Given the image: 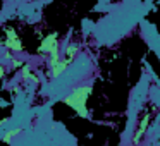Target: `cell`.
Returning <instances> with one entry per match:
<instances>
[{
  "label": "cell",
  "instance_id": "6da1fadb",
  "mask_svg": "<svg viewBox=\"0 0 160 146\" xmlns=\"http://www.w3.org/2000/svg\"><path fill=\"white\" fill-rule=\"evenodd\" d=\"M90 91H91V86H79V88H76L69 96H66V100H64L66 105H69V107L83 119L90 117V115H88V110H86V100H88V96H90Z\"/></svg>",
  "mask_w": 160,
  "mask_h": 146
},
{
  "label": "cell",
  "instance_id": "7a4b0ae2",
  "mask_svg": "<svg viewBox=\"0 0 160 146\" xmlns=\"http://www.w3.org/2000/svg\"><path fill=\"white\" fill-rule=\"evenodd\" d=\"M38 52L48 53V60L59 59V36H57L55 33H52V35H48L47 38H43Z\"/></svg>",
  "mask_w": 160,
  "mask_h": 146
},
{
  "label": "cell",
  "instance_id": "3957f363",
  "mask_svg": "<svg viewBox=\"0 0 160 146\" xmlns=\"http://www.w3.org/2000/svg\"><path fill=\"white\" fill-rule=\"evenodd\" d=\"M5 48L12 50V52H22V41L21 38H19V35L16 33V29L12 28H7L5 29V41H4Z\"/></svg>",
  "mask_w": 160,
  "mask_h": 146
},
{
  "label": "cell",
  "instance_id": "277c9868",
  "mask_svg": "<svg viewBox=\"0 0 160 146\" xmlns=\"http://www.w3.org/2000/svg\"><path fill=\"white\" fill-rule=\"evenodd\" d=\"M48 64H50V74H52V77H59L60 74H62L64 71L67 69V64H69V60L53 59V60H48Z\"/></svg>",
  "mask_w": 160,
  "mask_h": 146
},
{
  "label": "cell",
  "instance_id": "5b68a950",
  "mask_svg": "<svg viewBox=\"0 0 160 146\" xmlns=\"http://www.w3.org/2000/svg\"><path fill=\"white\" fill-rule=\"evenodd\" d=\"M148 122H150V119H148V117H145V119H143V120H141V125H139V127H138V131H136L134 138H132V143H134V144H136V143H138V139H139V138H141V136H143V132L146 131V127H148Z\"/></svg>",
  "mask_w": 160,
  "mask_h": 146
},
{
  "label": "cell",
  "instance_id": "8992f818",
  "mask_svg": "<svg viewBox=\"0 0 160 146\" xmlns=\"http://www.w3.org/2000/svg\"><path fill=\"white\" fill-rule=\"evenodd\" d=\"M78 55V46L76 45H69L66 48V60H71Z\"/></svg>",
  "mask_w": 160,
  "mask_h": 146
},
{
  "label": "cell",
  "instance_id": "52a82bcc",
  "mask_svg": "<svg viewBox=\"0 0 160 146\" xmlns=\"http://www.w3.org/2000/svg\"><path fill=\"white\" fill-rule=\"evenodd\" d=\"M18 132H19V131H9L7 134L4 136V141H5V143H9V141H11V139H12V136H16V134H18Z\"/></svg>",
  "mask_w": 160,
  "mask_h": 146
},
{
  "label": "cell",
  "instance_id": "ba28073f",
  "mask_svg": "<svg viewBox=\"0 0 160 146\" xmlns=\"http://www.w3.org/2000/svg\"><path fill=\"white\" fill-rule=\"evenodd\" d=\"M4 74H5V71H4V67L0 66V79H2V77H4Z\"/></svg>",
  "mask_w": 160,
  "mask_h": 146
},
{
  "label": "cell",
  "instance_id": "9c48e42d",
  "mask_svg": "<svg viewBox=\"0 0 160 146\" xmlns=\"http://www.w3.org/2000/svg\"><path fill=\"white\" fill-rule=\"evenodd\" d=\"M129 146H136V144H129Z\"/></svg>",
  "mask_w": 160,
  "mask_h": 146
}]
</instances>
